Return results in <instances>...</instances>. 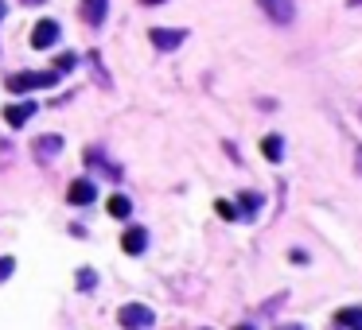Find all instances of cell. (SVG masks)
<instances>
[{
    "instance_id": "1",
    "label": "cell",
    "mask_w": 362,
    "mask_h": 330,
    "mask_svg": "<svg viewBox=\"0 0 362 330\" xmlns=\"http://www.w3.org/2000/svg\"><path fill=\"white\" fill-rule=\"evenodd\" d=\"M117 322L125 330H152L156 327V311L144 307V303H125V307L117 311Z\"/></svg>"
},
{
    "instance_id": "2",
    "label": "cell",
    "mask_w": 362,
    "mask_h": 330,
    "mask_svg": "<svg viewBox=\"0 0 362 330\" xmlns=\"http://www.w3.org/2000/svg\"><path fill=\"white\" fill-rule=\"evenodd\" d=\"M55 82H59L55 70H35V74H12L8 90L12 94H32V90H51Z\"/></svg>"
},
{
    "instance_id": "3",
    "label": "cell",
    "mask_w": 362,
    "mask_h": 330,
    "mask_svg": "<svg viewBox=\"0 0 362 330\" xmlns=\"http://www.w3.org/2000/svg\"><path fill=\"white\" fill-rule=\"evenodd\" d=\"M257 4H261V12L273 23H281V28H288V23L296 20V0H257Z\"/></svg>"
},
{
    "instance_id": "4",
    "label": "cell",
    "mask_w": 362,
    "mask_h": 330,
    "mask_svg": "<svg viewBox=\"0 0 362 330\" xmlns=\"http://www.w3.org/2000/svg\"><path fill=\"white\" fill-rule=\"evenodd\" d=\"M148 43H152L156 51H176V47L187 43V32L183 28H152V32H148Z\"/></svg>"
},
{
    "instance_id": "5",
    "label": "cell",
    "mask_w": 362,
    "mask_h": 330,
    "mask_svg": "<svg viewBox=\"0 0 362 330\" xmlns=\"http://www.w3.org/2000/svg\"><path fill=\"white\" fill-rule=\"evenodd\" d=\"M66 203H70V206L98 203V183H94V179H74L70 187H66Z\"/></svg>"
},
{
    "instance_id": "6",
    "label": "cell",
    "mask_w": 362,
    "mask_h": 330,
    "mask_svg": "<svg viewBox=\"0 0 362 330\" xmlns=\"http://www.w3.org/2000/svg\"><path fill=\"white\" fill-rule=\"evenodd\" d=\"M59 35H63V32H59L55 20H39L32 28V47H35V51H51V47L59 43Z\"/></svg>"
},
{
    "instance_id": "7",
    "label": "cell",
    "mask_w": 362,
    "mask_h": 330,
    "mask_svg": "<svg viewBox=\"0 0 362 330\" xmlns=\"http://www.w3.org/2000/svg\"><path fill=\"white\" fill-rule=\"evenodd\" d=\"M63 148H66V140H63V136H55V132H47V136L35 140V148H32V152H35V160H39V163H51Z\"/></svg>"
},
{
    "instance_id": "8",
    "label": "cell",
    "mask_w": 362,
    "mask_h": 330,
    "mask_svg": "<svg viewBox=\"0 0 362 330\" xmlns=\"http://www.w3.org/2000/svg\"><path fill=\"white\" fill-rule=\"evenodd\" d=\"M121 249L129 256H141L144 249H148V229H144V225H129V229L121 234Z\"/></svg>"
},
{
    "instance_id": "9",
    "label": "cell",
    "mask_w": 362,
    "mask_h": 330,
    "mask_svg": "<svg viewBox=\"0 0 362 330\" xmlns=\"http://www.w3.org/2000/svg\"><path fill=\"white\" fill-rule=\"evenodd\" d=\"M35 113H39V105H35V101H12V105L4 109V121H8L12 128H23L28 121L35 117Z\"/></svg>"
},
{
    "instance_id": "10",
    "label": "cell",
    "mask_w": 362,
    "mask_h": 330,
    "mask_svg": "<svg viewBox=\"0 0 362 330\" xmlns=\"http://www.w3.org/2000/svg\"><path fill=\"white\" fill-rule=\"evenodd\" d=\"M105 8H110V0H82V20L90 28H101L105 23Z\"/></svg>"
},
{
    "instance_id": "11",
    "label": "cell",
    "mask_w": 362,
    "mask_h": 330,
    "mask_svg": "<svg viewBox=\"0 0 362 330\" xmlns=\"http://www.w3.org/2000/svg\"><path fill=\"white\" fill-rule=\"evenodd\" d=\"M261 152H265V160H269V163H281V160H285V140L273 132V136L261 140Z\"/></svg>"
},
{
    "instance_id": "12",
    "label": "cell",
    "mask_w": 362,
    "mask_h": 330,
    "mask_svg": "<svg viewBox=\"0 0 362 330\" xmlns=\"http://www.w3.org/2000/svg\"><path fill=\"white\" fill-rule=\"evenodd\" d=\"M335 322L347 330H362V307H343L339 315H335Z\"/></svg>"
},
{
    "instance_id": "13",
    "label": "cell",
    "mask_w": 362,
    "mask_h": 330,
    "mask_svg": "<svg viewBox=\"0 0 362 330\" xmlns=\"http://www.w3.org/2000/svg\"><path fill=\"white\" fill-rule=\"evenodd\" d=\"M261 203H265V198H261V194H257V191H245V194H241V214H245V218H257V210H261Z\"/></svg>"
},
{
    "instance_id": "14",
    "label": "cell",
    "mask_w": 362,
    "mask_h": 330,
    "mask_svg": "<svg viewBox=\"0 0 362 330\" xmlns=\"http://www.w3.org/2000/svg\"><path fill=\"white\" fill-rule=\"evenodd\" d=\"M110 214H113V218H129V214H132L129 194H113V198H110Z\"/></svg>"
},
{
    "instance_id": "15",
    "label": "cell",
    "mask_w": 362,
    "mask_h": 330,
    "mask_svg": "<svg viewBox=\"0 0 362 330\" xmlns=\"http://www.w3.org/2000/svg\"><path fill=\"white\" fill-rule=\"evenodd\" d=\"M94 288H98V272L82 268V272H78V291H94Z\"/></svg>"
},
{
    "instance_id": "16",
    "label": "cell",
    "mask_w": 362,
    "mask_h": 330,
    "mask_svg": "<svg viewBox=\"0 0 362 330\" xmlns=\"http://www.w3.org/2000/svg\"><path fill=\"white\" fill-rule=\"evenodd\" d=\"M74 63H78L74 54H59V59H55V74H59V70H74Z\"/></svg>"
},
{
    "instance_id": "17",
    "label": "cell",
    "mask_w": 362,
    "mask_h": 330,
    "mask_svg": "<svg viewBox=\"0 0 362 330\" xmlns=\"http://www.w3.org/2000/svg\"><path fill=\"white\" fill-rule=\"evenodd\" d=\"M12 268H16V260H12V256H0V284L12 276Z\"/></svg>"
},
{
    "instance_id": "18",
    "label": "cell",
    "mask_w": 362,
    "mask_h": 330,
    "mask_svg": "<svg viewBox=\"0 0 362 330\" xmlns=\"http://www.w3.org/2000/svg\"><path fill=\"white\" fill-rule=\"evenodd\" d=\"M219 214H222V218H238V210H234L230 203H219Z\"/></svg>"
},
{
    "instance_id": "19",
    "label": "cell",
    "mask_w": 362,
    "mask_h": 330,
    "mask_svg": "<svg viewBox=\"0 0 362 330\" xmlns=\"http://www.w3.org/2000/svg\"><path fill=\"white\" fill-rule=\"evenodd\" d=\"M354 167H359V175H362V148L354 152Z\"/></svg>"
},
{
    "instance_id": "20",
    "label": "cell",
    "mask_w": 362,
    "mask_h": 330,
    "mask_svg": "<svg viewBox=\"0 0 362 330\" xmlns=\"http://www.w3.org/2000/svg\"><path fill=\"white\" fill-rule=\"evenodd\" d=\"M276 330H304L300 322H288V327H276Z\"/></svg>"
},
{
    "instance_id": "21",
    "label": "cell",
    "mask_w": 362,
    "mask_h": 330,
    "mask_svg": "<svg viewBox=\"0 0 362 330\" xmlns=\"http://www.w3.org/2000/svg\"><path fill=\"white\" fill-rule=\"evenodd\" d=\"M4 12H8V8H4V0H0V20H4Z\"/></svg>"
},
{
    "instance_id": "22",
    "label": "cell",
    "mask_w": 362,
    "mask_h": 330,
    "mask_svg": "<svg viewBox=\"0 0 362 330\" xmlns=\"http://www.w3.org/2000/svg\"><path fill=\"white\" fill-rule=\"evenodd\" d=\"M23 4H43V0H23Z\"/></svg>"
},
{
    "instance_id": "23",
    "label": "cell",
    "mask_w": 362,
    "mask_h": 330,
    "mask_svg": "<svg viewBox=\"0 0 362 330\" xmlns=\"http://www.w3.org/2000/svg\"><path fill=\"white\" fill-rule=\"evenodd\" d=\"M234 330H257V327H234Z\"/></svg>"
},
{
    "instance_id": "24",
    "label": "cell",
    "mask_w": 362,
    "mask_h": 330,
    "mask_svg": "<svg viewBox=\"0 0 362 330\" xmlns=\"http://www.w3.org/2000/svg\"><path fill=\"white\" fill-rule=\"evenodd\" d=\"M351 4H362V0H351Z\"/></svg>"
}]
</instances>
